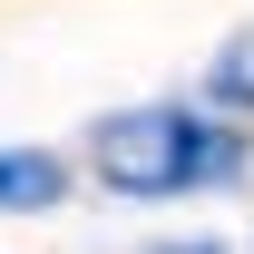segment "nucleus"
I'll use <instances>...</instances> for the list:
<instances>
[{"mask_svg": "<svg viewBox=\"0 0 254 254\" xmlns=\"http://www.w3.org/2000/svg\"><path fill=\"white\" fill-rule=\"evenodd\" d=\"M78 157L127 205H186V195H235L254 176V127L205 98H137V108L88 118Z\"/></svg>", "mask_w": 254, "mask_h": 254, "instance_id": "nucleus-1", "label": "nucleus"}, {"mask_svg": "<svg viewBox=\"0 0 254 254\" xmlns=\"http://www.w3.org/2000/svg\"><path fill=\"white\" fill-rule=\"evenodd\" d=\"M78 186V157L59 147H0V215H49Z\"/></svg>", "mask_w": 254, "mask_h": 254, "instance_id": "nucleus-2", "label": "nucleus"}, {"mask_svg": "<svg viewBox=\"0 0 254 254\" xmlns=\"http://www.w3.org/2000/svg\"><path fill=\"white\" fill-rule=\"evenodd\" d=\"M195 98L225 108V118H254V30H235L215 59H205V88H195Z\"/></svg>", "mask_w": 254, "mask_h": 254, "instance_id": "nucleus-3", "label": "nucleus"}, {"mask_svg": "<svg viewBox=\"0 0 254 254\" xmlns=\"http://www.w3.org/2000/svg\"><path fill=\"white\" fill-rule=\"evenodd\" d=\"M137 254H235V245H215V235H166V245H137Z\"/></svg>", "mask_w": 254, "mask_h": 254, "instance_id": "nucleus-4", "label": "nucleus"}]
</instances>
